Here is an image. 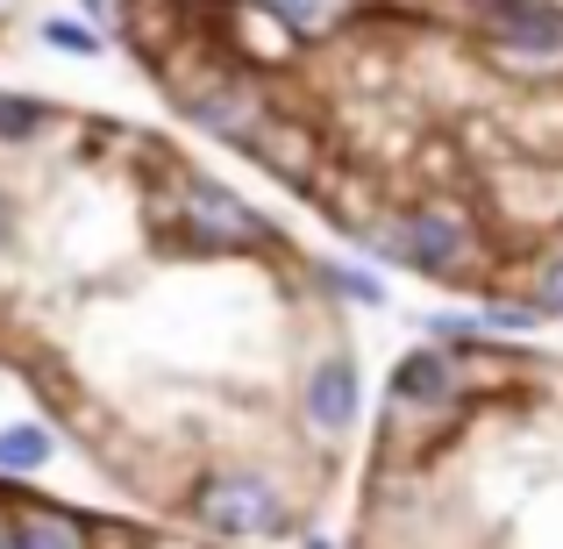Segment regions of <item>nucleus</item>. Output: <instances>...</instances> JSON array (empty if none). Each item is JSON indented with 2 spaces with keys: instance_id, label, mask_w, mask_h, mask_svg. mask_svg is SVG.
I'll list each match as a JSON object with an SVG mask.
<instances>
[{
  "instance_id": "ddd939ff",
  "label": "nucleus",
  "mask_w": 563,
  "mask_h": 549,
  "mask_svg": "<svg viewBox=\"0 0 563 549\" xmlns=\"http://www.w3.org/2000/svg\"><path fill=\"white\" fill-rule=\"evenodd\" d=\"M307 549H329V542H307Z\"/></svg>"
},
{
  "instance_id": "9b49d317",
  "label": "nucleus",
  "mask_w": 563,
  "mask_h": 549,
  "mask_svg": "<svg viewBox=\"0 0 563 549\" xmlns=\"http://www.w3.org/2000/svg\"><path fill=\"white\" fill-rule=\"evenodd\" d=\"M86 8H93V14H100V22H114V8H108V0H86Z\"/></svg>"
},
{
  "instance_id": "f8f14e48",
  "label": "nucleus",
  "mask_w": 563,
  "mask_h": 549,
  "mask_svg": "<svg viewBox=\"0 0 563 549\" xmlns=\"http://www.w3.org/2000/svg\"><path fill=\"white\" fill-rule=\"evenodd\" d=\"M0 235H8V215H0Z\"/></svg>"
},
{
  "instance_id": "9d476101",
  "label": "nucleus",
  "mask_w": 563,
  "mask_h": 549,
  "mask_svg": "<svg viewBox=\"0 0 563 549\" xmlns=\"http://www.w3.org/2000/svg\"><path fill=\"white\" fill-rule=\"evenodd\" d=\"M550 300H556V307H563V257H556V264H550Z\"/></svg>"
},
{
  "instance_id": "423d86ee",
  "label": "nucleus",
  "mask_w": 563,
  "mask_h": 549,
  "mask_svg": "<svg viewBox=\"0 0 563 549\" xmlns=\"http://www.w3.org/2000/svg\"><path fill=\"white\" fill-rule=\"evenodd\" d=\"M43 457H51V436H43V428H8V436H0V471H36Z\"/></svg>"
},
{
  "instance_id": "20e7f679",
  "label": "nucleus",
  "mask_w": 563,
  "mask_h": 549,
  "mask_svg": "<svg viewBox=\"0 0 563 549\" xmlns=\"http://www.w3.org/2000/svg\"><path fill=\"white\" fill-rule=\"evenodd\" d=\"M192 221H200V235H221V243H257V215H243L235 193L192 186Z\"/></svg>"
},
{
  "instance_id": "39448f33",
  "label": "nucleus",
  "mask_w": 563,
  "mask_h": 549,
  "mask_svg": "<svg viewBox=\"0 0 563 549\" xmlns=\"http://www.w3.org/2000/svg\"><path fill=\"white\" fill-rule=\"evenodd\" d=\"M399 243H407V257H421V264H442V257H456V243H464V235H456V221H442V215H421V221H407V235H399Z\"/></svg>"
},
{
  "instance_id": "4468645a",
  "label": "nucleus",
  "mask_w": 563,
  "mask_h": 549,
  "mask_svg": "<svg viewBox=\"0 0 563 549\" xmlns=\"http://www.w3.org/2000/svg\"><path fill=\"white\" fill-rule=\"evenodd\" d=\"M0 549H8V536H0Z\"/></svg>"
},
{
  "instance_id": "6e6552de",
  "label": "nucleus",
  "mask_w": 563,
  "mask_h": 549,
  "mask_svg": "<svg viewBox=\"0 0 563 549\" xmlns=\"http://www.w3.org/2000/svg\"><path fill=\"white\" fill-rule=\"evenodd\" d=\"M8 549H79V528H71L65 514H36V521H22V536Z\"/></svg>"
},
{
  "instance_id": "0eeeda50",
  "label": "nucleus",
  "mask_w": 563,
  "mask_h": 549,
  "mask_svg": "<svg viewBox=\"0 0 563 549\" xmlns=\"http://www.w3.org/2000/svg\"><path fill=\"white\" fill-rule=\"evenodd\" d=\"M399 393H407V399H442V393H450V364H442V358H407V364H399Z\"/></svg>"
},
{
  "instance_id": "1a4fd4ad",
  "label": "nucleus",
  "mask_w": 563,
  "mask_h": 549,
  "mask_svg": "<svg viewBox=\"0 0 563 549\" xmlns=\"http://www.w3.org/2000/svg\"><path fill=\"white\" fill-rule=\"evenodd\" d=\"M43 43L65 51V57H100V36H93V29H79V22H43Z\"/></svg>"
},
{
  "instance_id": "f03ea898",
  "label": "nucleus",
  "mask_w": 563,
  "mask_h": 549,
  "mask_svg": "<svg viewBox=\"0 0 563 549\" xmlns=\"http://www.w3.org/2000/svg\"><path fill=\"white\" fill-rule=\"evenodd\" d=\"M493 29H499L507 51H528V57H556L563 51V8H542V0H499Z\"/></svg>"
},
{
  "instance_id": "f257e3e1",
  "label": "nucleus",
  "mask_w": 563,
  "mask_h": 549,
  "mask_svg": "<svg viewBox=\"0 0 563 549\" xmlns=\"http://www.w3.org/2000/svg\"><path fill=\"white\" fill-rule=\"evenodd\" d=\"M200 521L214 528V536H272V528L286 521V499H278L272 479L235 471V479H214L200 493Z\"/></svg>"
},
{
  "instance_id": "7ed1b4c3",
  "label": "nucleus",
  "mask_w": 563,
  "mask_h": 549,
  "mask_svg": "<svg viewBox=\"0 0 563 549\" xmlns=\"http://www.w3.org/2000/svg\"><path fill=\"white\" fill-rule=\"evenodd\" d=\"M307 414H314V428H329V436H343V428L357 421V371L343 358L321 364L314 378H307Z\"/></svg>"
}]
</instances>
